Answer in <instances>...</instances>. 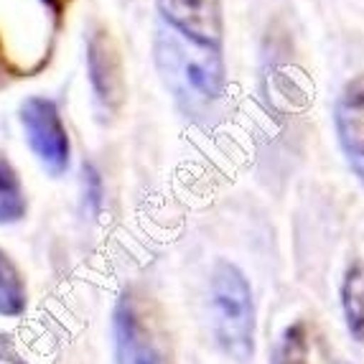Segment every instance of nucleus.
I'll list each match as a JSON object with an SVG mask.
<instances>
[{
	"label": "nucleus",
	"mask_w": 364,
	"mask_h": 364,
	"mask_svg": "<svg viewBox=\"0 0 364 364\" xmlns=\"http://www.w3.org/2000/svg\"><path fill=\"white\" fill-rule=\"evenodd\" d=\"M0 364H23V362H21V359L16 357V354L6 352V349L0 346Z\"/></svg>",
	"instance_id": "2eb2a0df"
},
{
	"label": "nucleus",
	"mask_w": 364,
	"mask_h": 364,
	"mask_svg": "<svg viewBox=\"0 0 364 364\" xmlns=\"http://www.w3.org/2000/svg\"><path fill=\"white\" fill-rule=\"evenodd\" d=\"M112 352L115 364H173L166 334L133 288H125L112 309Z\"/></svg>",
	"instance_id": "7ed1b4c3"
},
{
	"label": "nucleus",
	"mask_w": 364,
	"mask_h": 364,
	"mask_svg": "<svg viewBox=\"0 0 364 364\" xmlns=\"http://www.w3.org/2000/svg\"><path fill=\"white\" fill-rule=\"evenodd\" d=\"M43 3H46V6H49V11L54 13L56 18H59L61 13H64V8L69 6V0H43Z\"/></svg>",
	"instance_id": "ddd939ff"
},
{
	"label": "nucleus",
	"mask_w": 364,
	"mask_h": 364,
	"mask_svg": "<svg viewBox=\"0 0 364 364\" xmlns=\"http://www.w3.org/2000/svg\"><path fill=\"white\" fill-rule=\"evenodd\" d=\"M153 51L166 90L181 105L183 112L201 115L222 100L227 87L222 49L188 41L168 26H158Z\"/></svg>",
	"instance_id": "f257e3e1"
},
{
	"label": "nucleus",
	"mask_w": 364,
	"mask_h": 364,
	"mask_svg": "<svg viewBox=\"0 0 364 364\" xmlns=\"http://www.w3.org/2000/svg\"><path fill=\"white\" fill-rule=\"evenodd\" d=\"M28 214V196L11 158L0 151V225H18Z\"/></svg>",
	"instance_id": "1a4fd4ad"
},
{
	"label": "nucleus",
	"mask_w": 364,
	"mask_h": 364,
	"mask_svg": "<svg viewBox=\"0 0 364 364\" xmlns=\"http://www.w3.org/2000/svg\"><path fill=\"white\" fill-rule=\"evenodd\" d=\"M28 309L26 278L13 257L0 247V318H21Z\"/></svg>",
	"instance_id": "9d476101"
},
{
	"label": "nucleus",
	"mask_w": 364,
	"mask_h": 364,
	"mask_svg": "<svg viewBox=\"0 0 364 364\" xmlns=\"http://www.w3.org/2000/svg\"><path fill=\"white\" fill-rule=\"evenodd\" d=\"M82 204H85V214L92 219H97L105 207V181L102 173L97 171L95 164H82Z\"/></svg>",
	"instance_id": "f8f14e48"
},
{
	"label": "nucleus",
	"mask_w": 364,
	"mask_h": 364,
	"mask_svg": "<svg viewBox=\"0 0 364 364\" xmlns=\"http://www.w3.org/2000/svg\"><path fill=\"white\" fill-rule=\"evenodd\" d=\"M334 128L349 168L364 183V74L349 79L334 102Z\"/></svg>",
	"instance_id": "0eeeda50"
},
{
	"label": "nucleus",
	"mask_w": 364,
	"mask_h": 364,
	"mask_svg": "<svg viewBox=\"0 0 364 364\" xmlns=\"http://www.w3.org/2000/svg\"><path fill=\"white\" fill-rule=\"evenodd\" d=\"M270 364H311V341L309 328L304 321H296L283 328L273 346Z\"/></svg>",
	"instance_id": "9b49d317"
},
{
	"label": "nucleus",
	"mask_w": 364,
	"mask_h": 364,
	"mask_svg": "<svg viewBox=\"0 0 364 364\" xmlns=\"http://www.w3.org/2000/svg\"><path fill=\"white\" fill-rule=\"evenodd\" d=\"M21 125H23L26 143L41 168L54 178L61 176L69 168L72 143L56 105L46 97H28L21 105Z\"/></svg>",
	"instance_id": "20e7f679"
},
{
	"label": "nucleus",
	"mask_w": 364,
	"mask_h": 364,
	"mask_svg": "<svg viewBox=\"0 0 364 364\" xmlns=\"http://www.w3.org/2000/svg\"><path fill=\"white\" fill-rule=\"evenodd\" d=\"M87 74L95 102L102 115H115L125 102V69H122L120 51L112 41L107 28H90L87 33Z\"/></svg>",
	"instance_id": "39448f33"
},
{
	"label": "nucleus",
	"mask_w": 364,
	"mask_h": 364,
	"mask_svg": "<svg viewBox=\"0 0 364 364\" xmlns=\"http://www.w3.org/2000/svg\"><path fill=\"white\" fill-rule=\"evenodd\" d=\"M209 311H212V334L222 354L240 364L252 362L257 336L255 296L242 267L232 260H217L212 265Z\"/></svg>",
	"instance_id": "f03ea898"
},
{
	"label": "nucleus",
	"mask_w": 364,
	"mask_h": 364,
	"mask_svg": "<svg viewBox=\"0 0 364 364\" xmlns=\"http://www.w3.org/2000/svg\"><path fill=\"white\" fill-rule=\"evenodd\" d=\"M336 364H349V362H336Z\"/></svg>",
	"instance_id": "dca6fc26"
},
{
	"label": "nucleus",
	"mask_w": 364,
	"mask_h": 364,
	"mask_svg": "<svg viewBox=\"0 0 364 364\" xmlns=\"http://www.w3.org/2000/svg\"><path fill=\"white\" fill-rule=\"evenodd\" d=\"M8 82V67H6V51H3V43H0V87Z\"/></svg>",
	"instance_id": "4468645a"
},
{
	"label": "nucleus",
	"mask_w": 364,
	"mask_h": 364,
	"mask_svg": "<svg viewBox=\"0 0 364 364\" xmlns=\"http://www.w3.org/2000/svg\"><path fill=\"white\" fill-rule=\"evenodd\" d=\"M164 26L181 33L183 38L204 46L222 49L225 16L222 0H156Z\"/></svg>",
	"instance_id": "423d86ee"
},
{
	"label": "nucleus",
	"mask_w": 364,
	"mask_h": 364,
	"mask_svg": "<svg viewBox=\"0 0 364 364\" xmlns=\"http://www.w3.org/2000/svg\"><path fill=\"white\" fill-rule=\"evenodd\" d=\"M341 311L352 339L364 346V262H352L341 278Z\"/></svg>",
	"instance_id": "6e6552de"
}]
</instances>
